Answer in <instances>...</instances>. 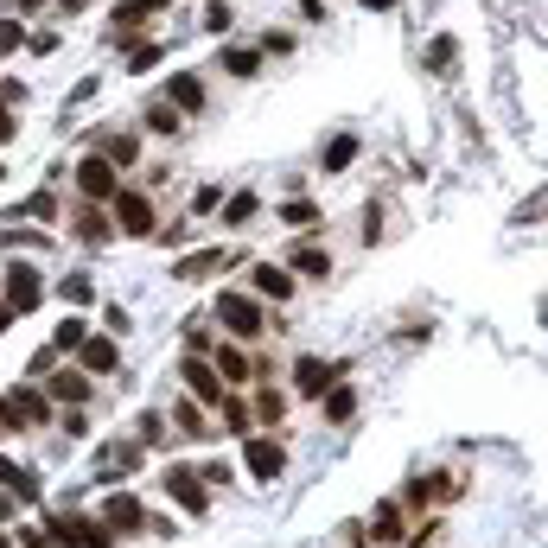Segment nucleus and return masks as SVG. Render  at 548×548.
I'll list each match as a JSON object with an SVG mask.
<instances>
[{"label": "nucleus", "mask_w": 548, "mask_h": 548, "mask_svg": "<svg viewBox=\"0 0 548 548\" xmlns=\"http://www.w3.org/2000/svg\"><path fill=\"white\" fill-rule=\"evenodd\" d=\"M255 415H262V421L274 427V421L287 415V396H274V389H262V396H255Z\"/></svg>", "instance_id": "nucleus-31"}, {"label": "nucleus", "mask_w": 548, "mask_h": 548, "mask_svg": "<svg viewBox=\"0 0 548 548\" xmlns=\"http://www.w3.org/2000/svg\"><path fill=\"white\" fill-rule=\"evenodd\" d=\"M217 376L224 383H255V370H249V357L236 351V345H217Z\"/></svg>", "instance_id": "nucleus-16"}, {"label": "nucleus", "mask_w": 548, "mask_h": 548, "mask_svg": "<svg viewBox=\"0 0 548 548\" xmlns=\"http://www.w3.org/2000/svg\"><path fill=\"white\" fill-rule=\"evenodd\" d=\"M20 542H26V548H58V542H45L39 529H20Z\"/></svg>", "instance_id": "nucleus-39"}, {"label": "nucleus", "mask_w": 548, "mask_h": 548, "mask_svg": "<svg viewBox=\"0 0 548 548\" xmlns=\"http://www.w3.org/2000/svg\"><path fill=\"white\" fill-rule=\"evenodd\" d=\"M0 141H13V115H7V102H0Z\"/></svg>", "instance_id": "nucleus-40"}, {"label": "nucleus", "mask_w": 548, "mask_h": 548, "mask_svg": "<svg viewBox=\"0 0 548 548\" xmlns=\"http://www.w3.org/2000/svg\"><path fill=\"white\" fill-rule=\"evenodd\" d=\"M179 434H192V440L211 434V427H204V408H198V402H179Z\"/></svg>", "instance_id": "nucleus-28"}, {"label": "nucleus", "mask_w": 548, "mask_h": 548, "mask_svg": "<svg viewBox=\"0 0 548 548\" xmlns=\"http://www.w3.org/2000/svg\"><path fill=\"white\" fill-rule=\"evenodd\" d=\"M109 204H115V230H122V236H153V224H160L153 204H147V192H128V185H122Z\"/></svg>", "instance_id": "nucleus-1"}, {"label": "nucleus", "mask_w": 548, "mask_h": 548, "mask_svg": "<svg viewBox=\"0 0 548 548\" xmlns=\"http://www.w3.org/2000/svg\"><path fill=\"white\" fill-rule=\"evenodd\" d=\"M160 64V45H134V58H128V71H153Z\"/></svg>", "instance_id": "nucleus-36"}, {"label": "nucleus", "mask_w": 548, "mask_h": 548, "mask_svg": "<svg viewBox=\"0 0 548 548\" xmlns=\"http://www.w3.org/2000/svg\"><path fill=\"white\" fill-rule=\"evenodd\" d=\"M51 396H58V402H83V396H90V376H77V370L51 376Z\"/></svg>", "instance_id": "nucleus-21"}, {"label": "nucleus", "mask_w": 548, "mask_h": 548, "mask_svg": "<svg viewBox=\"0 0 548 548\" xmlns=\"http://www.w3.org/2000/svg\"><path fill=\"white\" fill-rule=\"evenodd\" d=\"M351 408H357V396H351V389H332V402H325V415H332V421H345Z\"/></svg>", "instance_id": "nucleus-34"}, {"label": "nucleus", "mask_w": 548, "mask_h": 548, "mask_svg": "<svg viewBox=\"0 0 548 548\" xmlns=\"http://www.w3.org/2000/svg\"><path fill=\"white\" fill-rule=\"evenodd\" d=\"M351 160H357V141H351V134H338V141L325 147V173H345Z\"/></svg>", "instance_id": "nucleus-24"}, {"label": "nucleus", "mask_w": 548, "mask_h": 548, "mask_svg": "<svg viewBox=\"0 0 548 548\" xmlns=\"http://www.w3.org/2000/svg\"><path fill=\"white\" fill-rule=\"evenodd\" d=\"M230 20H236V13L224 7V0H211V7H204V26H211V32H230Z\"/></svg>", "instance_id": "nucleus-33"}, {"label": "nucleus", "mask_w": 548, "mask_h": 548, "mask_svg": "<svg viewBox=\"0 0 548 548\" xmlns=\"http://www.w3.org/2000/svg\"><path fill=\"white\" fill-rule=\"evenodd\" d=\"M217 319H224V325H230L236 338H262V332H268L262 306H255L249 294H224V300H217Z\"/></svg>", "instance_id": "nucleus-2"}, {"label": "nucleus", "mask_w": 548, "mask_h": 548, "mask_svg": "<svg viewBox=\"0 0 548 548\" xmlns=\"http://www.w3.org/2000/svg\"><path fill=\"white\" fill-rule=\"evenodd\" d=\"M51 536H58V548H115V536L90 517H51Z\"/></svg>", "instance_id": "nucleus-4"}, {"label": "nucleus", "mask_w": 548, "mask_h": 548, "mask_svg": "<svg viewBox=\"0 0 548 548\" xmlns=\"http://www.w3.org/2000/svg\"><path fill=\"white\" fill-rule=\"evenodd\" d=\"M281 217H287V224H294V230H313V224H319V204L294 198V204H281Z\"/></svg>", "instance_id": "nucleus-27"}, {"label": "nucleus", "mask_w": 548, "mask_h": 548, "mask_svg": "<svg viewBox=\"0 0 548 548\" xmlns=\"http://www.w3.org/2000/svg\"><path fill=\"white\" fill-rule=\"evenodd\" d=\"M255 211H262V198H255V192H236V198L224 204V224H249Z\"/></svg>", "instance_id": "nucleus-25"}, {"label": "nucleus", "mask_w": 548, "mask_h": 548, "mask_svg": "<svg viewBox=\"0 0 548 548\" xmlns=\"http://www.w3.org/2000/svg\"><path fill=\"white\" fill-rule=\"evenodd\" d=\"M147 128H153V134H179V109H173V102H153V109H147Z\"/></svg>", "instance_id": "nucleus-26"}, {"label": "nucleus", "mask_w": 548, "mask_h": 548, "mask_svg": "<svg viewBox=\"0 0 548 548\" xmlns=\"http://www.w3.org/2000/svg\"><path fill=\"white\" fill-rule=\"evenodd\" d=\"M77 236H83V243H109L115 224H109L102 211H77Z\"/></svg>", "instance_id": "nucleus-20"}, {"label": "nucleus", "mask_w": 548, "mask_h": 548, "mask_svg": "<svg viewBox=\"0 0 548 548\" xmlns=\"http://www.w3.org/2000/svg\"><path fill=\"white\" fill-rule=\"evenodd\" d=\"M255 294H262V300H274V306H281V300H294V274H287V268H274V262H262V268H255Z\"/></svg>", "instance_id": "nucleus-14"}, {"label": "nucleus", "mask_w": 548, "mask_h": 548, "mask_svg": "<svg viewBox=\"0 0 548 548\" xmlns=\"http://www.w3.org/2000/svg\"><path fill=\"white\" fill-rule=\"evenodd\" d=\"M58 294H64V306H90V300H96V287H90V274H64Z\"/></svg>", "instance_id": "nucleus-23"}, {"label": "nucleus", "mask_w": 548, "mask_h": 548, "mask_svg": "<svg viewBox=\"0 0 548 548\" xmlns=\"http://www.w3.org/2000/svg\"><path fill=\"white\" fill-rule=\"evenodd\" d=\"M102 325H109V338H122V332H128V313H122V306H109V313H102Z\"/></svg>", "instance_id": "nucleus-37"}, {"label": "nucleus", "mask_w": 548, "mask_h": 548, "mask_svg": "<svg viewBox=\"0 0 548 548\" xmlns=\"http://www.w3.org/2000/svg\"><path fill=\"white\" fill-rule=\"evenodd\" d=\"M77 192H83V198H96V204H109L115 192H122V173H115L102 153H90V160L77 166Z\"/></svg>", "instance_id": "nucleus-3"}, {"label": "nucleus", "mask_w": 548, "mask_h": 548, "mask_svg": "<svg viewBox=\"0 0 548 548\" xmlns=\"http://www.w3.org/2000/svg\"><path fill=\"white\" fill-rule=\"evenodd\" d=\"M217 268H230V249H198L173 268V281H204V274H217Z\"/></svg>", "instance_id": "nucleus-12"}, {"label": "nucleus", "mask_w": 548, "mask_h": 548, "mask_svg": "<svg viewBox=\"0 0 548 548\" xmlns=\"http://www.w3.org/2000/svg\"><path fill=\"white\" fill-rule=\"evenodd\" d=\"M0 548H13V542H7V536H0Z\"/></svg>", "instance_id": "nucleus-46"}, {"label": "nucleus", "mask_w": 548, "mask_h": 548, "mask_svg": "<svg viewBox=\"0 0 548 548\" xmlns=\"http://www.w3.org/2000/svg\"><path fill=\"white\" fill-rule=\"evenodd\" d=\"M77 357H83V370L109 376V370H115V357H122V351H115V338H83V345H77Z\"/></svg>", "instance_id": "nucleus-15"}, {"label": "nucleus", "mask_w": 548, "mask_h": 548, "mask_svg": "<svg viewBox=\"0 0 548 548\" xmlns=\"http://www.w3.org/2000/svg\"><path fill=\"white\" fill-rule=\"evenodd\" d=\"M26 45V26L20 20H0V51H20Z\"/></svg>", "instance_id": "nucleus-35"}, {"label": "nucleus", "mask_w": 548, "mask_h": 548, "mask_svg": "<svg viewBox=\"0 0 548 548\" xmlns=\"http://www.w3.org/2000/svg\"><path fill=\"white\" fill-rule=\"evenodd\" d=\"M134 153H141V147H134V134H102V160H109V166H128Z\"/></svg>", "instance_id": "nucleus-22"}, {"label": "nucleus", "mask_w": 548, "mask_h": 548, "mask_svg": "<svg viewBox=\"0 0 548 548\" xmlns=\"http://www.w3.org/2000/svg\"><path fill=\"white\" fill-rule=\"evenodd\" d=\"M7 415H13V421H32V427H45V421H51V402L39 396V389H13V396H7Z\"/></svg>", "instance_id": "nucleus-13"}, {"label": "nucleus", "mask_w": 548, "mask_h": 548, "mask_svg": "<svg viewBox=\"0 0 548 548\" xmlns=\"http://www.w3.org/2000/svg\"><path fill=\"white\" fill-rule=\"evenodd\" d=\"M217 71H230V77H255V71H262V51H249V45H230Z\"/></svg>", "instance_id": "nucleus-19"}, {"label": "nucleus", "mask_w": 548, "mask_h": 548, "mask_svg": "<svg viewBox=\"0 0 548 548\" xmlns=\"http://www.w3.org/2000/svg\"><path fill=\"white\" fill-rule=\"evenodd\" d=\"M141 523H147V510H141V498H128V491L102 504V529H122L128 536V529H141Z\"/></svg>", "instance_id": "nucleus-10"}, {"label": "nucleus", "mask_w": 548, "mask_h": 548, "mask_svg": "<svg viewBox=\"0 0 548 548\" xmlns=\"http://www.w3.org/2000/svg\"><path fill=\"white\" fill-rule=\"evenodd\" d=\"M0 491H7L13 504H39V478L26 466H13V459H0Z\"/></svg>", "instance_id": "nucleus-11"}, {"label": "nucleus", "mask_w": 548, "mask_h": 548, "mask_svg": "<svg viewBox=\"0 0 548 548\" xmlns=\"http://www.w3.org/2000/svg\"><path fill=\"white\" fill-rule=\"evenodd\" d=\"M243 466H249V478L274 485V478L287 472V447H281V440H249V447H243Z\"/></svg>", "instance_id": "nucleus-6"}, {"label": "nucleus", "mask_w": 548, "mask_h": 548, "mask_svg": "<svg viewBox=\"0 0 548 548\" xmlns=\"http://www.w3.org/2000/svg\"><path fill=\"white\" fill-rule=\"evenodd\" d=\"M26 211H32V217H58V198H51V192H39V198L26 204Z\"/></svg>", "instance_id": "nucleus-38"}, {"label": "nucleus", "mask_w": 548, "mask_h": 548, "mask_svg": "<svg viewBox=\"0 0 548 548\" xmlns=\"http://www.w3.org/2000/svg\"><path fill=\"white\" fill-rule=\"evenodd\" d=\"M364 7H396V0H364Z\"/></svg>", "instance_id": "nucleus-44"}, {"label": "nucleus", "mask_w": 548, "mask_h": 548, "mask_svg": "<svg viewBox=\"0 0 548 548\" xmlns=\"http://www.w3.org/2000/svg\"><path fill=\"white\" fill-rule=\"evenodd\" d=\"M453 58H459V45H453V39H434V51H427V64H434L440 77H447V64H453Z\"/></svg>", "instance_id": "nucleus-32"}, {"label": "nucleus", "mask_w": 548, "mask_h": 548, "mask_svg": "<svg viewBox=\"0 0 548 548\" xmlns=\"http://www.w3.org/2000/svg\"><path fill=\"white\" fill-rule=\"evenodd\" d=\"M179 376H185V389H192V396L198 402H224V376H217L211 364H204V357H185V364H179Z\"/></svg>", "instance_id": "nucleus-7"}, {"label": "nucleus", "mask_w": 548, "mask_h": 548, "mask_svg": "<svg viewBox=\"0 0 548 548\" xmlns=\"http://www.w3.org/2000/svg\"><path fill=\"white\" fill-rule=\"evenodd\" d=\"M396 523H402V510H396V504H383V510H376V529H370V536H376V542H396V536H402Z\"/></svg>", "instance_id": "nucleus-29"}, {"label": "nucleus", "mask_w": 548, "mask_h": 548, "mask_svg": "<svg viewBox=\"0 0 548 548\" xmlns=\"http://www.w3.org/2000/svg\"><path fill=\"white\" fill-rule=\"evenodd\" d=\"M77 345H83V319L71 313V319L58 325V338H51V351H77Z\"/></svg>", "instance_id": "nucleus-30"}, {"label": "nucleus", "mask_w": 548, "mask_h": 548, "mask_svg": "<svg viewBox=\"0 0 548 548\" xmlns=\"http://www.w3.org/2000/svg\"><path fill=\"white\" fill-rule=\"evenodd\" d=\"M294 376H300V396H325V389H332L338 376H345V364H325V357H300Z\"/></svg>", "instance_id": "nucleus-9"}, {"label": "nucleus", "mask_w": 548, "mask_h": 548, "mask_svg": "<svg viewBox=\"0 0 548 548\" xmlns=\"http://www.w3.org/2000/svg\"><path fill=\"white\" fill-rule=\"evenodd\" d=\"M166 491H173V498L192 510V517H204V510H211V485H204L192 466H166Z\"/></svg>", "instance_id": "nucleus-5"}, {"label": "nucleus", "mask_w": 548, "mask_h": 548, "mask_svg": "<svg viewBox=\"0 0 548 548\" xmlns=\"http://www.w3.org/2000/svg\"><path fill=\"white\" fill-rule=\"evenodd\" d=\"M0 517H13V498H7V491H0Z\"/></svg>", "instance_id": "nucleus-42"}, {"label": "nucleus", "mask_w": 548, "mask_h": 548, "mask_svg": "<svg viewBox=\"0 0 548 548\" xmlns=\"http://www.w3.org/2000/svg\"><path fill=\"white\" fill-rule=\"evenodd\" d=\"M20 7H39V0H20Z\"/></svg>", "instance_id": "nucleus-45"}, {"label": "nucleus", "mask_w": 548, "mask_h": 548, "mask_svg": "<svg viewBox=\"0 0 548 548\" xmlns=\"http://www.w3.org/2000/svg\"><path fill=\"white\" fill-rule=\"evenodd\" d=\"M7 325H13V306H7V300H0V332H7Z\"/></svg>", "instance_id": "nucleus-41"}, {"label": "nucleus", "mask_w": 548, "mask_h": 548, "mask_svg": "<svg viewBox=\"0 0 548 548\" xmlns=\"http://www.w3.org/2000/svg\"><path fill=\"white\" fill-rule=\"evenodd\" d=\"M166 102H173V109H204V83H198L192 71H179L173 90H166Z\"/></svg>", "instance_id": "nucleus-18"}, {"label": "nucleus", "mask_w": 548, "mask_h": 548, "mask_svg": "<svg viewBox=\"0 0 548 548\" xmlns=\"http://www.w3.org/2000/svg\"><path fill=\"white\" fill-rule=\"evenodd\" d=\"M58 7H64V13H77V7H83V0H58Z\"/></svg>", "instance_id": "nucleus-43"}, {"label": "nucleus", "mask_w": 548, "mask_h": 548, "mask_svg": "<svg viewBox=\"0 0 548 548\" xmlns=\"http://www.w3.org/2000/svg\"><path fill=\"white\" fill-rule=\"evenodd\" d=\"M39 300H45L39 268H7V306H13V313H32Z\"/></svg>", "instance_id": "nucleus-8"}, {"label": "nucleus", "mask_w": 548, "mask_h": 548, "mask_svg": "<svg viewBox=\"0 0 548 548\" xmlns=\"http://www.w3.org/2000/svg\"><path fill=\"white\" fill-rule=\"evenodd\" d=\"M287 268H300V274H313V281H325V274H332V255L313 249V243H300L294 255H287Z\"/></svg>", "instance_id": "nucleus-17"}]
</instances>
